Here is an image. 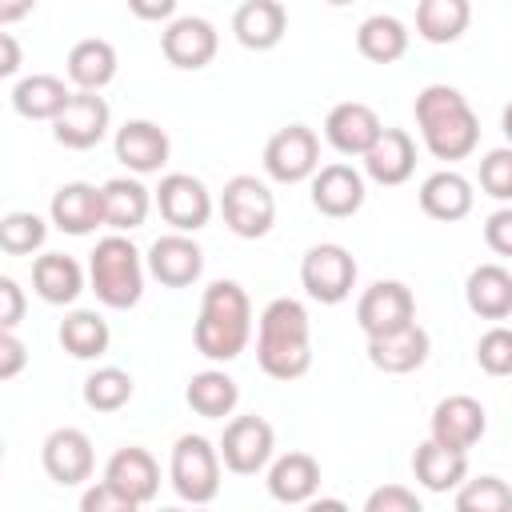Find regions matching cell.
<instances>
[{
    "label": "cell",
    "mask_w": 512,
    "mask_h": 512,
    "mask_svg": "<svg viewBox=\"0 0 512 512\" xmlns=\"http://www.w3.org/2000/svg\"><path fill=\"white\" fill-rule=\"evenodd\" d=\"M148 272L164 284V288H188L200 280L204 272V252L188 232H168L156 236L148 248Z\"/></svg>",
    "instance_id": "obj_20"
},
{
    "label": "cell",
    "mask_w": 512,
    "mask_h": 512,
    "mask_svg": "<svg viewBox=\"0 0 512 512\" xmlns=\"http://www.w3.org/2000/svg\"><path fill=\"white\" fill-rule=\"evenodd\" d=\"M40 464L48 472V480H56L60 488H76L92 476L96 468V452H92V440L88 432L80 428H56L44 436V448H40Z\"/></svg>",
    "instance_id": "obj_15"
},
{
    "label": "cell",
    "mask_w": 512,
    "mask_h": 512,
    "mask_svg": "<svg viewBox=\"0 0 512 512\" xmlns=\"http://www.w3.org/2000/svg\"><path fill=\"white\" fill-rule=\"evenodd\" d=\"M328 4H336V8H340V4H352V0H328Z\"/></svg>",
    "instance_id": "obj_50"
},
{
    "label": "cell",
    "mask_w": 512,
    "mask_h": 512,
    "mask_svg": "<svg viewBox=\"0 0 512 512\" xmlns=\"http://www.w3.org/2000/svg\"><path fill=\"white\" fill-rule=\"evenodd\" d=\"M432 352V340L428 332L408 320L392 332H380V336H368V364L376 372H388V376H404V372H416Z\"/></svg>",
    "instance_id": "obj_16"
},
{
    "label": "cell",
    "mask_w": 512,
    "mask_h": 512,
    "mask_svg": "<svg viewBox=\"0 0 512 512\" xmlns=\"http://www.w3.org/2000/svg\"><path fill=\"white\" fill-rule=\"evenodd\" d=\"M380 116L376 108L360 104V100H344L324 116V140L340 152V156H364L368 144L380 136Z\"/></svg>",
    "instance_id": "obj_22"
},
{
    "label": "cell",
    "mask_w": 512,
    "mask_h": 512,
    "mask_svg": "<svg viewBox=\"0 0 512 512\" xmlns=\"http://www.w3.org/2000/svg\"><path fill=\"white\" fill-rule=\"evenodd\" d=\"M488 432V412L476 396H444L436 408H432V424H428V440L444 444V448H456V452H468L472 444H480V436Z\"/></svg>",
    "instance_id": "obj_14"
},
{
    "label": "cell",
    "mask_w": 512,
    "mask_h": 512,
    "mask_svg": "<svg viewBox=\"0 0 512 512\" xmlns=\"http://www.w3.org/2000/svg\"><path fill=\"white\" fill-rule=\"evenodd\" d=\"M300 284L316 304H340L356 288V260L344 244H312L300 260Z\"/></svg>",
    "instance_id": "obj_7"
},
{
    "label": "cell",
    "mask_w": 512,
    "mask_h": 512,
    "mask_svg": "<svg viewBox=\"0 0 512 512\" xmlns=\"http://www.w3.org/2000/svg\"><path fill=\"white\" fill-rule=\"evenodd\" d=\"M88 284L96 292V300L104 308H136L144 296V260L136 252V244L124 232H112L104 240H96L92 256H88Z\"/></svg>",
    "instance_id": "obj_4"
},
{
    "label": "cell",
    "mask_w": 512,
    "mask_h": 512,
    "mask_svg": "<svg viewBox=\"0 0 512 512\" xmlns=\"http://www.w3.org/2000/svg\"><path fill=\"white\" fill-rule=\"evenodd\" d=\"M480 188L500 204L512 200V148H492L480 160Z\"/></svg>",
    "instance_id": "obj_40"
},
{
    "label": "cell",
    "mask_w": 512,
    "mask_h": 512,
    "mask_svg": "<svg viewBox=\"0 0 512 512\" xmlns=\"http://www.w3.org/2000/svg\"><path fill=\"white\" fill-rule=\"evenodd\" d=\"M60 348L76 360H96L108 352L112 344V332H108V320L92 308H72L64 320H60Z\"/></svg>",
    "instance_id": "obj_34"
},
{
    "label": "cell",
    "mask_w": 512,
    "mask_h": 512,
    "mask_svg": "<svg viewBox=\"0 0 512 512\" xmlns=\"http://www.w3.org/2000/svg\"><path fill=\"white\" fill-rule=\"evenodd\" d=\"M20 64H24L20 40H16V36H8V32H0V80L16 76V72H20Z\"/></svg>",
    "instance_id": "obj_48"
},
{
    "label": "cell",
    "mask_w": 512,
    "mask_h": 512,
    "mask_svg": "<svg viewBox=\"0 0 512 512\" xmlns=\"http://www.w3.org/2000/svg\"><path fill=\"white\" fill-rule=\"evenodd\" d=\"M32 288L44 304H72L84 292V268L64 252H44L32 260Z\"/></svg>",
    "instance_id": "obj_30"
},
{
    "label": "cell",
    "mask_w": 512,
    "mask_h": 512,
    "mask_svg": "<svg viewBox=\"0 0 512 512\" xmlns=\"http://www.w3.org/2000/svg\"><path fill=\"white\" fill-rule=\"evenodd\" d=\"M220 464L236 476H256L268 468L272 452H276V432L264 416H232L224 424V436L216 444Z\"/></svg>",
    "instance_id": "obj_8"
},
{
    "label": "cell",
    "mask_w": 512,
    "mask_h": 512,
    "mask_svg": "<svg viewBox=\"0 0 512 512\" xmlns=\"http://www.w3.org/2000/svg\"><path fill=\"white\" fill-rule=\"evenodd\" d=\"M184 400H188V408H192L196 416H204V420H224V416H232V408H236V400H240V388H236V380H232L224 368H204V372H196V376L188 380Z\"/></svg>",
    "instance_id": "obj_32"
},
{
    "label": "cell",
    "mask_w": 512,
    "mask_h": 512,
    "mask_svg": "<svg viewBox=\"0 0 512 512\" xmlns=\"http://www.w3.org/2000/svg\"><path fill=\"white\" fill-rule=\"evenodd\" d=\"M412 476L428 492H452L468 476V452H456V448H444L436 440H424L412 452Z\"/></svg>",
    "instance_id": "obj_31"
},
{
    "label": "cell",
    "mask_w": 512,
    "mask_h": 512,
    "mask_svg": "<svg viewBox=\"0 0 512 512\" xmlns=\"http://www.w3.org/2000/svg\"><path fill=\"white\" fill-rule=\"evenodd\" d=\"M320 168V136L308 124H288L264 144V172L276 184H300Z\"/></svg>",
    "instance_id": "obj_11"
},
{
    "label": "cell",
    "mask_w": 512,
    "mask_h": 512,
    "mask_svg": "<svg viewBox=\"0 0 512 512\" xmlns=\"http://www.w3.org/2000/svg\"><path fill=\"white\" fill-rule=\"evenodd\" d=\"M28 368V348L12 328H0V380H12Z\"/></svg>",
    "instance_id": "obj_44"
},
{
    "label": "cell",
    "mask_w": 512,
    "mask_h": 512,
    "mask_svg": "<svg viewBox=\"0 0 512 512\" xmlns=\"http://www.w3.org/2000/svg\"><path fill=\"white\" fill-rule=\"evenodd\" d=\"M112 148H116V160L128 172H136V176L160 172L168 164V152H172L168 132L156 120H128V124H120Z\"/></svg>",
    "instance_id": "obj_18"
},
{
    "label": "cell",
    "mask_w": 512,
    "mask_h": 512,
    "mask_svg": "<svg viewBox=\"0 0 512 512\" xmlns=\"http://www.w3.org/2000/svg\"><path fill=\"white\" fill-rule=\"evenodd\" d=\"M36 8V0H0V24H16Z\"/></svg>",
    "instance_id": "obj_49"
},
{
    "label": "cell",
    "mask_w": 512,
    "mask_h": 512,
    "mask_svg": "<svg viewBox=\"0 0 512 512\" xmlns=\"http://www.w3.org/2000/svg\"><path fill=\"white\" fill-rule=\"evenodd\" d=\"M320 492V464L308 452H284L268 460V496L276 504H308Z\"/></svg>",
    "instance_id": "obj_25"
},
{
    "label": "cell",
    "mask_w": 512,
    "mask_h": 512,
    "mask_svg": "<svg viewBox=\"0 0 512 512\" xmlns=\"http://www.w3.org/2000/svg\"><path fill=\"white\" fill-rule=\"evenodd\" d=\"M368 180L396 188L416 172V140L404 128H380V136L368 144V152L360 156Z\"/></svg>",
    "instance_id": "obj_21"
},
{
    "label": "cell",
    "mask_w": 512,
    "mask_h": 512,
    "mask_svg": "<svg viewBox=\"0 0 512 512\" xmlns=\"http://www.w3.org/2000/svg\"><path fill=\"white\" fill-rule=\"evenodd\" d=\"M256 364L272 380H300L312 368L308 308L292 296H276L256 324Z\"/></svg>",
    "instance_id": "obj_1"
},
{
    "label": "cell",
    "mask_w": 512,
    "mask_h": 512,
    "mask_svg": "<svg viewBox=\"0 0 512 512\" xmlns=\"http://www.w3.org/2000/svg\"><path fill=\"white\" fill-rule=\"evenodd\" d=\"M48 216L60 232L68 236H88L104 224L100 216V188L96 184H84V180H72V184H60L52 192V204H48Z\"/></svg>",
    "instance_id": "obj_24"
},
{
    "label": "cell",
    "mask_w": 512,
    "mask_h": 512,
    "mask_svg": "<svg viewBox=\"0 0 512 512\" xmlns=\"http://www.w3.org/2000/svg\"><path fill=\"white\" fill-rule=\"evenodd\" d=\"M28 312V300H24V288L12 280V276H0V328H16Z\"/></svg>",
    "instance_id": "obj_45"
},
{
    "label": "cell",
    "mask_w": 512,
    "mask_h": 512,
    "mask_svg": "<svg viewBox=\"0 0 512 512\" xmlns=\"http://www.w3.org/2000/svg\"><path fill=\"white\" fill-rule=\"evenodd\" d=\"M0 460H4V440H0Z\"/></svg>",
    "instance_id": "obj_51"
},
{
    "label": "cell",
    "mask_w": 512,
    "mask_h": 512,
    "mask_svg": "<svg viewBox=\"0 0 512 512\" xmlns=\"http://www.w3.org/2000/svg\"><path fill=\"white\" fill-rule=\"evenodd\" d=\"M220 216H224L232 236L260 240L276 224V196L256 176H232L224 184V192H220Z\"/></svg>",
    "instance_id": "obj_6"
},
{
    "label": "cell",
    "mask_w": 512,
    "mask_h": 512,
    "mask_svg": "<svg viewBox=\"0 0 512 512\" xmlns=\"http://www.w3.org/2000/svg\"><path fill=\"white\" fill-rule=\"evenodd\" d=\"M512 504V488L500 476H476L456 484V508L460 512H500Z\"/></svg>",
    "instance_id": "obj_39"
},
{
    "label": "cell",
    "mask_w": 512,
    "mask_h": 512,
    "mask_svg": "<svg viewBox=\"0 0 512 512\" xmlns=\"http://www.w3.org/2000/svg\"><path fill=\"white\" fill-rule=\"evenodd\" d=\"M80 508H84V512H136V504H132L128 496H120L108 480L92 484V488L80 496Z\"/></svg>",
    "instance_id": "obj_43"
},
{
    "label": "cell",
    "mask_w": 512,
    "mask_h": 512,
    "mask_svg": "<svg viewBox=\"0 0 512 512\" xmlns=\"http://www.w3.org/2000/svg\"><path fill=\"white\" fill-rule=\"evenodd\" d=\"M152 212V192L136 176H112L100 184V216L112 232H132L148 220Z\"/></svg>",
    "instance_id": "obj_23"
},
{
    "label": "cell",
    "mask_w": 512,
    "mask_h": 512,
    "mask_svg": "<svg viewBox=\"0 0 512 512\" xmlns=\"http://www.w3.org/2000/svg\"><path fill=\"white\" fill-rule=\"evenodd\" d=\"M472 24L468 0H420L416 4V36L428 44H456Z\"/></svg>",
    "instance_id": "obj_33"
},
{
    "label": "cell",
    "mask_w": 512,
    "mask_h": 512,
    "mask_svg": "<svg viewBox=\"0 0 512 512\" xmlns=\"http://www.w3.org/2000/svg\"><path fill=\"white\" fill-rule=\"evenodd\" d=\"M464 300L480 320L512 316V272L504 264H476L464 284Z\"/></svg>",
    "instance_id": "obj_28"
},
{
    "label": "cell",
    "mask_w": 512,
    "mask_h": 512,
    "mask_svg": "<svg viewBox=\"0 0 512 512\" xmlns=\"http://www.w3.org/2000/svg\"><path fill=\"white\" fill-rule=\"evenodd\" d=\"M132 400V376L116 364H104L96 372H88L84 380V404L92 412H120Z\"/></svg>",
    "instance_id": "obj_37"
},
{
    "label": "cell",
    "mask_w": 512,
    "mask_h": 512,
    "mask_svg": "<svg viewBox=\"0 0 512 512\" xmlns=\"http://www.w3.org/2000/svg\"><path fill=\"white\" fill-rule=\"evenodd\" d=\"M116 48L100 36H88V40H76L72 52H68V80L80 88V92H100L116 80Z\"/></svg>",
    "instance_id": "obj_29"
},
{
    "label": "cell",
    "mask_w": 512,
    "mask_h": 512,
    "mask_svg": "<svg viewBox=\"0 0 512 512\" xmlns=\"http://www.w3.org/2000/svg\"><path fill=\"white\" fill-rule=\"evenodd\" d=\"M308 180H312V208L320 216L344 220V216H356L364 208V176L352 164H340V160L324 164Z\"/></svg>",
    "instance_id": "obj_19"
},
{
    "label": "cell",
    "mask_w": 512,
    "mask_h": 512,
    "mask_svg": "<svg viewBox=\"0 0 512 512\" xmlns=\"http://www.w3.org/2000/svg\"><path fill=\"white\" fill-rule=\"evenodd\" d=\"M364 512H420V496L404 484H384V488L368 492Z\"/></svg>",
    "instance_id": "obj_42"
},
{
    "label": "cell",
    "mask_w": 512,
    "mask_h": 512,
    "mask_svg": "<svg viewBox=\"0 0 512 512\" xmlns=\"http://www.w3.org/2000/svg\"><path fill=\"white\" fill-rule=\"evenodd\" d=\"M216 48H220V32L212 20L204 16H176L168 20V28L160 32V52L172 68H184V72H200L216 60Z\"/></svg>",
    "instance_id": "obj_12"
},
{
    "label": "cell",
    "mask_w": 512,
    "mask_h": 512,
    "mask_svg": "<svg viewBox=\"0 0 512 512\" xmlns=\"http://www.w3.org/2000/svg\"><path fill=\"white\" fill-rule=\"evenodd\" d=\"M68 96H72V92H68V84H64L60 76L32 72V76H24V80L12 88V108H16L24 120H48V124H52V116L64 108Z\"/></svg>",
    "instance_id": "obj_36"
},
{
    "label": "cell",
    "mask_w": 512,
    "mask_h": 512,
    "mask_svg": "<svg viewBox=\"0 0 512 512\" xmlns=\"http://www.w3.org/2000/svg\"><path fill=\"white\" fill-rule=\"evenodd\" d=\"M220 452L212 440L196 436V432H184L176 444H172V460H168V480L176 488L180 500L188 504H212L216 492H220Z\"/></svg>",
    "instance_id": "obj_5"
},
{
    "label": "cell",
    "mask_w": 512,
    "mask_h": 512,
    "mask_svg": "<svg viewBox=\"0 0 512 512\" xmlns=\"http://www.w3.org/2000/svg\"><path fill=\"white\" fill-rule=\"evenodd\" d=\"M472 204H476L472 184H468L460 172H452V168L432 172V176L420 184V208H424V216H432V220H440V224L464 220V216L472 212Z\"/></svg>",
    "instance_id": "obj_27"
},
{
    "label": "cell",
    "mask_w": 512,
    "mask_h": 512,
    "mask_svg": "<svg viewBox=\"0 0 512 512\" xmlns=\"http://www.w3.org/2000/svg\"><path fill=\"white\" fill-rule=\"evenodd\" d=\"M108 124H112L108 100L100 92H80L76 88L64 100V108L52 116V136H56V144H64L72 152H88L108 136Z\"/></svg>",
    "instance_id": "obj_10"
},
{
    "label": "cell",
    "mask_w": 512,
    "mask_h": 512,
    "mask_svg": "<svg viewBox=\"0 0 512 512\" xmlns=\"http://www.w3.org/2000/svg\"><path fill=\"white\" fill-rule=\"evenodd\" d=\"M476 360H480V368L488 376H508L512 372V332L504 324L488 328L480 336V344H476Z\"/></svg>",
    "instance_id": "obj_41"
},
{
    "label": "cell",
    "mask_w": 512,
    "mask_h": 512,
    "mask_svg": "<svg viewBox=\"0 0 512 512\" xmlns=\"http://www.w3.org/2000/svg\"><path fill=\"white\" fill-rule=\"evenodd\" d=\"M152 204L160 208L164 224H172V232H200L212 220V192L192 172L160 176V184L152 192Z\"/></svg>",
    "instance_id": "obj_9"
},
{
    "label": "cell",
    "mask_w": 512,
    "mask_h": 512,
    "mask_svg": "<svg viewBox=\"0 0 512 512\" xmlns=\"http://www.w3.org/2000/svg\"><path fill=\"white\" fill-rule=\"evenodd\" d=\"M416 128L436 160H468L480 148V120L452 84H428L416 92Z\"/></svg>",
    "instance_id": "obj_2"
},
{
    "label": "cell",
    "mask_w": 512,
    "mask_h": 512,
    "mask_svg": "<svg viewBox=\"0 0 512 512\" xmlns=\"http://www.w3.org/2000/svg\"><path fill=\"white\" fill-rule=\"evenodd\" d=\"M408 320H416V296L400 280H376L356 300V324H360L364 336L392 332V328H400Z\"/></svg>",
    "instance_id": "obj_13"
},
{
    "label": "cell",
    "mask_w": 512,
    "mask_h": 512,
    "mask_svg": "<svg viewBox=\"0 0 512 512\" xmlns=\"http://www.w3.org/2000/svg\"><path fill=\"white\" fill-rule=\"evenodd\" d=\"M356 48L364 60L372 64H396L404 52H408V28L404 20L388 16V12H376L368 20H360L356 28Z\"/></svg>",
    "instance_id": "obj_35"
},
{
    "label": "cell",
    "mask_w": 512,
    "mask_h": 512,
    "mask_svg": "<svg viewBox=\"0 0 512 512\" xmlns=\"http://www.w3.org/2000/svg\"><path fill=\"white\" fill-rule=\"evenodd\" d=\"M44 240H48V224L36 212H8V216H0V252L32 256L36 248H44Z\"/></svg>",
    "instance_id": "obj_38"
},
{
    "label": "cell",
    "mask_w": 512,
    "mask_h": 512,
    "mask_svg": "<svg viewBox=\"0 0 512 512\" xmlns=\"http://www.w3.org/2000/svg\"><path fill=\"white\" fill-rule=\"evenodd\" d=\"M196 352L228 364L236 360L252 340V300L236 280H212L200 296V316L192 328Z\"/></svg>",
    "instance_id": "obj_3"
},
{
    "label": "cell",
    "mask_w": 512,
    "mask_h": 512,
    "mask_svg": "<svg viewBox=\"0 0 512 512\" xmlns=\"http://www.w3.org/2000/svg\"><path fill=\"white\" fill-rule=\"evenodd\" d=\"M232 32L248 52H268L288 32V12L280 0H244L232 16Z\"/></svg>",
    "instance_id": "obj_26"
},
{
    "label": "cell",
    "mask_w": 512,
    "mask_h": 512,
    "mask_svg": "<svg viewBox=\"0 0 512 512\" xmlns=\"http://www.w3.org/2000/svg\"><path fill=\"white\" fill-rule=\"evenodd\" d=\"M128 8H132V16H136V20L156 24V20H172L176 0H128Z\"/></svg>",
    "instance_id": "obj_47"
},
{
    "label": "cell",
    "mask_w": 512,
    "mask_h": 512,
    "mask_svg": "<svg viewBox=\"0 0 512 512\" xmlns=\"http://www.w3.org/2000/svg\"><path fill=\"white\" fill-rule=\"evenodd\" d=\"M484 244L496 256H512V208H496L484 224Z\"/></svg>",
    "instance_id": "obj_46"
},
{
    "label": "cell",
    "mask_w": 512,
    "mask_h": 512,
    "mask_svg": "<svg viewBox=\"0 0 512 512\" xmlns=\"http://www.w3.org/2000/svg\"><path fill=\"white\" fill-rule=\"evenodd\" d=\"M104 480H108L120 496H128L136 508H144V504H152L156 492H160V464H156V456H152L148 448L128 444V448H116V452L108 456Z\"/></svg>",
    "instance_id": "obj_17"
}]
</instances>
